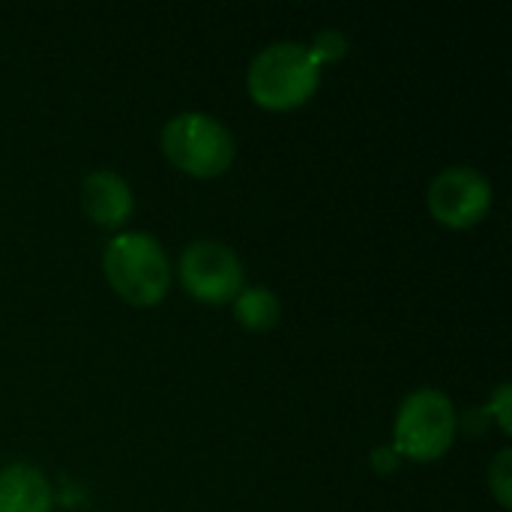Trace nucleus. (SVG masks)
I'll use <instances>...</instances> for the list:
<instances>
[{
    "label": "nucleus",
    "instance_id": "obj_5",
    "mask_svg": "<svg viewBox=\"0 0 512 512\" xmlns=\"http://www.w3.org/2000/svg\"><path fill=\"white\" fill-rule=\"evenodd\" d=\"M180 282L201 303H228L246 288V273L231 246L195 240L180 255Z\"/></svg>",
    "mask_w": 512,
    "mask_h": 512
},
{
    "label": "nucleus",
    "instance_id": "obj_10",
    "mask_svg": "<svg viewBox=\"0 0 512 512\" xmlns=\"http://www.w3.org/2000/svg\"><path fill=\"white\" fill-rule=\"evenodd\" d=\"M309 51L318 60V66L336 63V60H342L348 54V36L342 30H321V33H315Z\"/></svg>",
    "mask_w": 512,
    "mask_h": 512
},
{
    "label": "nucleus",
    "instance_id": "obj_4",
    "mask_svg": "<svg viewBox=\"0 0 512 512\" xmlns=\"http://www.w3.org/2000/svg\"><path fill=\"white\" fill-rule=\"evenodd\" d=\"M234 135L210 114L183 111L174 114L162 129V153L183 174L210 180L231 168L234 162Z\"/></svg>",
    "mask_w": 512,
    "mask_h": 512
},
{
    "label": "nucleus",
    "instance_id": "obj_8",
    "mask_svg": "<svg viewBox=\"0 0 512 512\" xmlns=\"http://www.w3.org/2000/svg\"><path fill=\"white\" fill-rule=\"evenodd\" d=\"M54 492L45 474L15 462L0 468V512H51Z\"/></svg>",
    "mask_w": 512,
    "mask_h": 512
},
{
    "label": "nucleus",
    "instance_id": "obj_6",
    "mask_svg": "<svg viewBox=\"0 0 512 512\" xmlns=\"http://www.w3.org/2000/svg\"><path fill=\"white\" fill-rule=\"evenodd\" d=\"M492 207V183L471 165H453L429 183V210L447 228H471Z\"/></svg>",
    "mask_w": 512,
    "mask_h": 512
},
{
    "label": "nucleus",
    "instance_id": "obj_1",
    "mask_svg": "<svg viewBox=\"0 0 512 512\" xmlns=\"http://www.w3.org/2000/svg\"><path fill=\"white\" fill-rule=\"evenodd\" d=\"M321 81V66L309 45L285 39L261 48L246 72L249 96L270 111H291L312 99Z\"/></svg>",
    "mask_w": 512,
    "mask_h": 512
},
{
    "label": "nucleus",
    "instance_id": "obj_11",
    "mask_svg": "<svg viewBox=\"0 0 512 512\" xmlns=\"http://www.w3.org/2000/svg\"><path fill=\"white\" fill-rule=\"evenodd\" d=\"M512 453L510 450H501L498 453V459L489 465V486H492V492H495V498H498V504L507 510L510 507V477H512Z\"/></svg>",
    "mask_w": 512,
    "mask_h": 512
},
{
    "label": "nucleus",
    "instance_id": "obj_9",
    "mask_svg": "<svg viewBox=\"0 0 512 512\" xmlns=\"http://www.w3.org/2000/svg\"><path fill=\"white\" fill-rule=\"evenodd\" d=\"M279 315H282V306H279V297L270 288L252 285V288H243L234 297V318L249 333H267V330H273L279 324Z\"/></svg>",
    "mask_w": 512,
    "mask_h": 512
},
{
    "label": "nucleus",
    "instance_id": "obj_13",
    "mask_svg": "<svg viewBox=\"0 0 512 512\" xmlns=\"http://www.w3.org/2000/svg\"><path fill=\"white\" fill-rule=\"evenodd\" d=\"M399 462H402V456L393 450V444L378 447V450L372 453V468H375V471H381V474H393V471L399 468Z\"/></svg>",
    "mask_w": 512,
    "mask_h": 512
},
{
    "label": "nucleus",
    "instance_id": "obj_7",
    "mask_svg": "<svg viewBox=\"0 0 512 512\" xmlns=\"http://www.w3.org/2000/svg\"><path fill=\"white\" fill-rule=\"evenodd\" d=\"M81 207L96 225L117 228L129 219L135 198H132L129 183L117 171L99 168V171H90L81 183Z\"/></svg>",
    "mask_w": 512,
    "mask_h": 512
},
{
    "label": "nucleus",
    "instance_id": "obj_12",
    "mask_svg": "<svg viewBox=\"0 0 512 512\" xmlns=\"http://www.w3.org/2000/svg\"><path fill=\"white\" fill-rule=\"evenodd\" d=\"M489 411L498 417L504 435H510V384H501V387L495 390V396H492V402H489Z\"/></svg>",
    "mask_w": 512,
    "mask_h": 512
},
{
    "label": "nucleus",
    "instance_id": "obj_2",
    "mask_svg": "<svg viewBox=\"0 0 512 512\" xmlns=\"http://www.w3.org/2000/svg\"><path fill=\"white\" fill-rule=\"evenodd\" d=\"M102 270L111 288L132 306H156L171 288V261L156 237L126 231L108 240Z\"/></svg>",
    "mask_w": 512,
    "mask_h": 512
},
{
    "label": "nucleus",
    "instance_id": "obj_3",
    "mask_svg": "<svg viewBox=\"0 0 512 512\" xmlns=\"http://www.w3.org/2000/svg\"><path fill=\"white\" fill-rule=\"evenodd\" d=\"M459 417L441 390L423 387L405 396L393 426V450L411 462H438L456 441Z\"/></svg>",
    "mask_w": 512,
    "mask_h": 512
}]
</instances>
